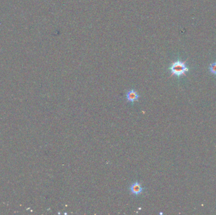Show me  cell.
Listing matches in <instances>:
<instances>
[{"instance_id":"cell-1","label":"cell","mask_w":216,"mask_h":215,"mask_svg":"<svg viewBox=\"0 0 216 215\" xmlns=\"http://www.w3.org/2000/svg\"><path fill=\"white\" fill-rule=\"evenodd\" d=\"M172 75H175L180 77L181 76L185 75L186 72L188 71L189 69L186 66V62L181 61H177L172 63L169 68Z\"/></svg>"},{"instance_id":"cell-2","label":"cell","mask_w":216,"mask_h":215,"mask_svg":"<svg viewBox=\"0 0 216 215\" xmlns=\"http://www.w3.org/2000/svg\"><path fill=\"white\" fill-rule=\"evenodd\" d=\"M127 101L131 103H133L135 101H138V99L140 96L138 94L137 91L135 90H130L127 93Z\"/></svg>"},{"instance_id":"cell-3","label":"cell","mask_w":216,"mask_h":215,"mask_svg":"<svg viewBox=\"0 0 216 215\" xmlns=\"http://www.w3.org/2000/svg\"><path fill=\"white\" fill-rule=\"evenodd\" d=\"M143 187L140 182H136L130 186V191L135 195H139L143 192Z\"/></svg>"},{"instance_id":"cell-4","label":"cell","mask_w":216,"mask_h":215,"mask_svg":"<svg viewBox=\"0 0 216 215\" xmlns=\"http://www.w3.org/2000/svg\"><path fill=\"white\" fill-rule=\"evenodd\" d=\"M209 69L211 73L216 75V62L210 64L209 66Z\"/></svg>"}]
</instances>
